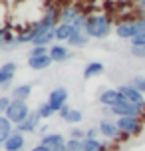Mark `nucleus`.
<instances>
[{
    "instance_id": "nucleus-18",
    "label": "nucleus",
    "mask_w": 145,
    "mask_h": 151,
    "mask_svg": "<svg viewBox=\"0 0 145 151\" xmlns=\"http://www.w3.org/2000/svg\"><path fill=\"white\" fill-rule=\"evenodd\" d=\"M14 129H16V125L8 119L6 115H0V143L4 145V141L12 135V131H14Z\"/></svg>"
},
{
    "instance_id": "nucleus-24",
    "label": "nucleus",
    "mask_w": 145,
    "mask_h": 151,
    "mask_svg": "<svg viewBox=\"0 0 145 151\" xmlns=\"http://www.w3.org/2000/svg\"><path fill=\"white\" fill-rule=\"evenodd\" d=\"M66 147H68V151H84L82 139H74V137L66 139Z\"/></svg>"
},
{
    "instance_id": "nucleus-9",
    "label": "nucleus",
    "mask_w": 145,
    "mask_h": 151,
    "mask_svg": "<svg viewBox=\"0 0 145 151\" xmlns=\"http://www.w3.org/2000/svg\"><path fill=\"white\" fill-rule=\"evenodd\" d=\"M50 58H52L54 64H60V62H68L72 56H74V52L70 50L68 46H64L62 42H58V44H52L50 46Z\"/></svg>"
},
{
    "instance_id": "nucleus-6",
    "label": "nucleus",
    "mask_w": 145,
    "mask_h": 151,
    "mask_svg": "<svg viewBox=\"0 0 145 151\" xmlns=\"http://www.w3.org/2000/svg\"><path fill=\"white\" fill-rule=\"evenodd\" d=\"M117 90H119V93L123 96V99H127V101H131V104H135V106H139V107L145 109V96L137 90V88H133L131 83H121Z\"/></svg>"
},
{
    "instance_id": "nucleus-20",
    "label": "nucleus",
    "mask_w": 145,
    "mask_h": 151,
    "mask_svg": "<svg viewBox=\"0 0 145 151\" xmlns=\"http://www.w3.org/2000/svg\"><path fill=\"white\" fill-rule=\"evenodd\" d=\"M32 93V83H20L12 88V99H20V101H28Z\"/></svg>"
},
{
    "instance_id": "nucleus-19",
    "label": "nucleus",
    "mask_w": 145,
    "mask_h": 151,
    "mask_svg": "<svg viewBox=\"0 0 145 151\" xmlns=\"http://www.w3.org/2000/svg\"><path fill=\"white\" fill-rule=\"evenodd\" d=\"M103 72H106V66L101 62H88L84 68V78L85 80H92L95 76H101Z\"/></svg>"
},
{
    "instance_id": "nucleus-14",
    "label": "nucleus",
    "mask_w": 145,
    "mask_h": 151,
    "mask_svg": "<svg viewBox=\"0 0 145 151\" xmlns=\"http://www.w3.org/2000/svg\"><path fill=\"white\" fill-rule=\"evenodd\" d=\"M82 143H84V151H109L111 149V145L107 143V139H92V137H85L82 139Z\"/></svg>"
},
{
    "instance_id": "nucleus-17",
    "label": "nucleus",
    "mask_w": 145,
    "mask_h": 151,
    "mask_svg": "<svg viewBox=\"0 0 145 151\" xmlns=\"http://www.w3.org/2000/svg\"><path fill=\"white\" fill-rule=\"evenodd\" d=\"M90 40H92V38L85 34V30H80V28H76L74 36L68 40V46H74V48H85Z\"/></svg>"
},
{
    "instance_id": "nucleus-31",
    "label": "nucleus",
    "mask_w": 145,
    "mask_h": 151,
    "mask_svg": "<svg viewBox=\"0 0 145 151\" xmlns=\"http://www.w3.org/2000/svg\"><path fill=\"white\" fill-rule=\"evenodd\" d=\"M38 133H40V135H46V133H50V125H48V123H42V125L38 127Z\"/></svg>"
},
{
    "instance_id": "nucleus-5",
    "label": "nucleus",
    "mask_w": 145,
    "mask_h": 151,
    "mask_svg": "<svg viewBox=\"0 0 145 151\" xmlns=\"http://www.w3.org/2000/svg\"><path fill=\"white\" fill-rule=\"evenodd\" d=\"M60 14H62V8H58L56 4H48L44 8V12L40 16L38 22L46 28V30H56V26L60 24Z\"/></svg>"
},
{
    "instance_id": "nucleus-22",
    "label": "nucleus",
    "mask_w": 145,
    "mask_h": 151,
    "mask_svg": "<svg viewBox=\"0 0 145 151\" xmlns=\"http://www.w3.org/2000/svg\"><path fill=\"white\" fill-rule=\"evenodd\" d=\"M36 111L40 113V117H42V119H50V117H52L54 113H56V111H54V107L50 106L48 101H44V104H40Z\"/></svg>"
},
{
    "instance_id": "nucleus-34",
    "label": "nucleus",
    "mask_w": 145,
    "mask_h": 151,
    "mask_svg": "<svg viewBox=\"0 0 145 151\" xmlns=\"http://www.w3.org/2000/svg\"><path fill=\"white\" fill-rule=\"evenodd\" d=\"M0 147H2V143H0Z\"/></svg>"
},
{
    "instance_id": "nucleus-25",
    "label": "nucleus",
    "mask_w": 145,
    "mask_h": 151,
    "mask_svg": "<svg viewBox=\"0 0 145 151\" xmlns=\"http://www.w3.org/2000/svg\"><path fill=\"white\" fill-rule=\"evenodd\" d=\"M48 52H50L48 46H32L30 52H28V58H32V56H46Z\"/></svg>"
},
{
    "instance_id": "nucleus-3",
    "label": "nucleus",
    "mask_w": 145,
    "mask_h": 151,
    "mask_svg": "<svg viewBox=\"0 0 145 151\" xmlns=\"http://www.w3.org/2000/svg\"><path fill=\"white\" fill-rule=\"evenodd\" d=\"M30 111H32V109L28 107V104H26V101H20V99H12L4 115H6V117L12 121L14 125H20V123H22V121L26 119L28 115H30Z\"/></svg>"
},
{
    "instance_id": "nucleus-28",
    "label": "nucleus",
    "mask_w": 145,
    "mask_h": 151,
    "mask_svg": "<svg viewBox=\"0 0 145 151\" xmlns=\"http://www.w3.org/2000/svg\"><path fill=\"white\" fill-rule=\"evenodd\" d=\"M12 34V30L8 28V26H4V28H0V48L6 44V40H8V36Z\"/></svg>"
},
{
    "instance_id": "nucleus-35",
    "label": "nucleus",
    "mask_w": 145,
    "mask_h": 151,
    "mask_svg": "<svg viewBox=\"0 0 145 151\" xmlns=\"http://www.w3.org/2000/svg\"><path fill=\"white\" fill-rule=\"evenodd\" d=\"M143 66H145V62H143Z\"/></svg>"
},
{
    "instance_id": "nucleus-12",
    "label": "nucleus",
    "mask_w": 145,
    "mask_h": 151,
    "mask_svg": "<svg viewBox=\"0 0 145 151\" xmlns=\"http://www.w3.org/2000/svg\"><path fill=\"white\" fill-rule=\"evenodd\" d=\"M40 121H42L40 113L38 111H30V115H28L20 125H16V129H18V131H22V133H34V131H38V127L42 125Z\"/></svg>"
},
{
    "instance_id": "nucleus-29",
    "label": "nucleus",
    "mask_w": 145,
    "mask_h": 151,
    "mask_svg": "<svg viewBox=\"0 0 145 151\" xmlns=\"http://www.w3.org/2000/svg\"><path fill=\"white\" fill-rule=\"evenodd\" d=\"M70 137H74V139H85V131L80 127H74L70 131Z\"/></svg>"
},
{
    "instance_id": "nucleus-33",
    "label": "nucleus",
    "mask_w": 145,
    "mask_h": 151,
    "mask_svg": "<svg viewBox=\"0 0 145 151\" xmlns=\"http://www.w3.org/2000/svg\"><path fill=\"white\" fill-rule=\"evenodd\" d=\"M133 2H135V4H137L141 10H145V0H133Z\"/></svg>"
},
{
    "instance_id": "nucleus-4",
    "label": "nucleus",
    "mask_w": 145,
    "mask_h": 151,
    "mask_svg": "<svg viewBox=\"0 0 145 151\" xmlns=\"http://www.w3.org/2000/svg\"><path fill=\"white\" fill-rule=\"evenodd\" d=\"M115 121H117V127L129 133L131 137H139L145 129V121L141 117H117Z\"/></svg>"
},
{
    "instance_id": "nucleus-32",
    "label": "nucleus",
    "mask_w": 145,
    "mask_h": 151,
    "mask_svg": "<svg viewBox=\"0 0 145 151\" xmlns=\"http://www.w3.org/2000/svg\"><path fill=\"white\" fill-rule=\"evenodd\" d=\"M30 151H52V149H50V147H46V145H42V143H38L36 147H32Z\"/></svg>"
},
{
    "instance_id": "nucleus-30",
    "label": "nucleus",
    "mask_w": 145,
    "mask_h": 151,
    "mask_svg": "<svg viewBox=\"0 0 145 151\" xmlns=\"http://www.w3.org/2000/svg\"><path fill=\"white\" fill-rule=\"evenodd\" d=\"M98 135H99V127H90V129H85V137H92V139H95Z\"/></svg>"
},
{
    "instance_id": "nucleus-7",
    "label": "nucleus",
    "mask_w": 145,
    "mask_h": 151,
    "mask_svg": "<svg viewBox=\"0 0 145 151\" xmlns=\"http://www.w3.org/2000/svg\"><path fill=\"white\" fill-rule=\"evenodd\" d=\"M68 98H70V93H68V88H64V86H60V88H54L50 93H48V104L54 107V111L58 113L62 109V107L68 104Z\"/></svg>"
},
{
    "instance_id": "nucleus-16",
    "label": "nucleus",
    "mask_w": 145,
    "mask_h": 151,
    "mask_svg": "<svg viewBox=\"0 0 145 151\" xmlns=\"http://www.w3.org/2000/svg\"><path fill=\"white\" fill-rule=\"evenodd\" d=\"M56 42H68L70 38L74 36V32H76V26H72V24H66V22H60L56 26Z\"/></svg>"
},
{
    "instance_id": "nucleus-11",
    "label": "nucleus",
    "mask_w": 145,
    "mask_h": 151,
    "mask_svg": "<svg viewBox=\"0 0 145 151\" xmlns=\"http://www.w3.org/2000/svg\"><path fill=\"white\" fill-rule=\"evenodd\" d=\"M16 68H18L16 62H6V64L0 66V88L2 90L10 88V83H12V80L16 76Z\"/></svg>"
},
{
    "instance_id": "nucleus-21",
    "label": "nucleus",
    "mask_w": 145,
    "mask_h": 151,
    "mask_svg": "<svg viewBox=\"0 0 145 151\" xmlns=\"http://www.w3.org/2000/svg\"><path fill=\"white\" fill-rule=\"evenodd\" d=\"M40 143L46 145V147H56V145H62L66 143V137L62 135V133H46V135H42V139H40Z\"/></svg>"
},
{
    "instance_id": "nucleus-10",
    "label": "nucleus",
    "mask_w": 145,
    "mask_h": 151,
    "mask_svg": "<svg viewBox=\"0 0 145 151\" xmlns=\"http://www.w3.org/2000/svg\"><path fill=\"white\" fill-rule=\"evenodd\" d=\"M24 145H26V133L14 129L12 135L4 141L2 147H4V151H24Z\"/></svg>"
},
{
    "instance_id": "nucleus-8",
    "label": "nucleus",
    "mask_w": 145,
    "mask_h": 151,
    "mask_svg": "<svg viewBox=\"0 0 145 151\" xmlns=\"http://www.w3.org/2000/svg\"><path fill=\"white\" fill-rule=\"evenodd\" d=\"M98 99H99V104H101V106L113 107V106H117V104L123 99V96L119 93V90H117V88H106V90L99 91Z\"/></svg>"
},
{
    "instance_id": "nucleus-13",
    "label": "nucleus",
    "mask_w": 145,
    "mask_h": 151,
    "mask_svg": "<svg viewBox=\"0 0 145 151\" xmlns=\"http://www.w3.org/2000/svg\"><path fill=\"white\" fill-rule=\"evenodd\" d=\"M58 113H60V119H64L66 123H70V125H76V123H80V121L84 119V113H82V109L70 107L68 104L62 107Z\"/></svg>"
},
{
    "instance_id": "nucleus-15",
    "label": "nucleus",
    "mask_w": 145,
    "mask_h": 151,
    "mask_svg": "<svg viewBox=\"0 0 145 151\" xmlns=\"http://www.w3.org/2000/svg\"><path fill=\"white\" fill-rule=\"evenodd\" d=\"M52 64H54V62H52V58H50V54H46V56H32V58H28V68L36 70V72L48 70Z\"/></svg>"
},
{
    "instance_id": "nucleus-27",
    "label": "nucleus",
    "mask_w": 145,
    "mask_h": 151,
    "mask_svg": "<svg viewBox=\"0 0 145 151\" xmlns=\"http://www.w3.org/2000/svg\"><path fill=\"white\" fill-rule=\"evenodd\" d=\"M10 101H12V98H8V96H0V115H4V113H6Z\"/></svg>"
},
{
    "instance_id": "nucleus-23",
    "label": "nucleus",
    "mask_w": 145,
    "mask_h": 151,
    "mask_svg": "<svg viewBox=\"0 0 145 151\" xmlns=\"http://www.w3.org/2000/svg\"><path fill=\"white\" fill-rule=\"evenodd\" d=\"M129 83L133 86V88H137V90L145 96V76H131Z\"/></svg>"
},
{
    "instance_id": "nucleus-2",
    "label": "nucleus",
    "mask_w": 145,
    "mask_h": 151,
    "mask_svg": "<svg viewBox=\"0 0 145 151\" xmlns=\"http://www.w3.org/2000/svg\"><path fill=\"white\" fill-rule=\"evenodd\" d=\"M99 127V135L107 139V141H113V143H127L131 139L129 133H125L121 129L117 127V121L115 119H101L98 123Z\"/></svg>"
},
{
    "instance_id": "nucleus-1",
    "label": "nucleus",
    "mask_w": 145,
    "mask_h": 151,
    "mask_svg": "<svg viewBox=\"0 0 145 151\" xmlns=\"http://www.w3.org/2000/svg\"><path fill=\"white\" fill-rule=\"evenodd\" d=\"M85 34L90 38H95V40H106L111 32L115 30L113 26V20L109 14H88V20H85V26H84Z\"/></svg>"
},
{
    "instance_id": "nucleus-26",
    "label": "nucleus",
    "mask_w": 145,
    "mask_h": 151,
    "mask_svg": "<svg viewBox=\"0 0 145 151\" xmlns=\"http://www.w3.org/2000/svg\"><path fill=\"white\" fill-rule=\"evenodd\" d=\"M129 52H131L133 58L145 60V46H129Z\"/></svg>"
}]
</instances>
